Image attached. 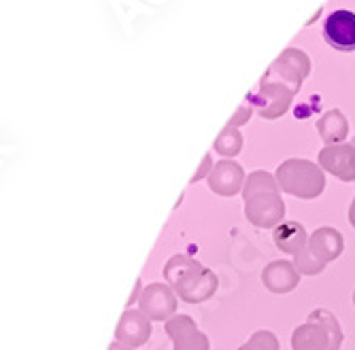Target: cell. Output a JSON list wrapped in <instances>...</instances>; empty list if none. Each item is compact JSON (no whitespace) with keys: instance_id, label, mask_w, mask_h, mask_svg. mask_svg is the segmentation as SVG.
I'll list each match as a JSON object with an SVG mask.
<instances>
[{"instance_id":"ffe728a7","label":"cell","mask_w":355,"mask_h":350,"mask_svg":"<svg viewBox=\"0 0 355 350\" xmlns=\"http://www.w3.org/2000/svg\"><path fill=\"white\" fill-rule=\"evenodd\" d=\"M139 291H141V280H137V289H135V293H132V297H130V302H128V306H130L135 300H137V295H139Z\"/></svg>"},{"instance_id":"ba28073f","label":"cell","mask_w":355,"mask_h":350,"mask_svg":"<svg viewBox=\"0 0 355 350\" xmlns=\"http://www.w3.org/2000/svg\"><path fill=\"white\" fill-rule=\"evenodd\" d=\"M319 166L343 183L355 181V149L351 145H328L319 153Z\"/></svg>"},{"instance_id":"7a4b0ae2","label":"cell","mask_w":355,"mask_h":350,"mask_svg":"<svg viewBox=\"0 0 355 350\" xmlns=\"http://www.w3.org/2000/svg\"><path fill=\"white\" fill-rule=\"evenodd\" d=\"M164 278L173 286L177 297L185 304H202L211 300L219 286L215 272L187 255H175L166 261Z\"/></svg>"},{"instance_id":"7c38bea8","label":"cell","mask_w":355,"mask_h":350,"mask_svg":"<svg viewBox=\"0 0 355 350\" xmlns=\"http://www.w3.org/2000/svg\"><path fill=\"white\" fill-rule=\"evenodd\" d=\"M262 282L270 293L285 295V293H292L300 284V272L296 270L294 261L279 259V261H272L264 268Z\"/></svg>"},{"instance_id":"4fadbf2b","label":"cell","mask_w":355,"mask_h":350,"mask_svg":"<svg viewBox=\"0 0 355 350\" xmlns=\"http://www.w3.org/2000/svg\"><path fill=\"white\" fill-rule=\"evenodd\" d=\"M272 240H275L279 250L292 255V257H298V255L309 244V234H306L302 223H298V221H283L279 228H275Z\"/></svg>"},{"instance_id":"7402d4cb","label":"cell","mask_w":355,"mask_h":350,"mask_svg":"<svg viewBox=\"0 0 355 350\" xmlns=\"http://www.w3.org/2000/svg\"><path fill=\"white\" fill-rule=\"evenodd\" d=\"M353 304H355V291H353Z\"/></svg>"},{"instance_id":"5bb4252c","label":"cell","mask_w":355,"mask_h":350,"mask_svg":"<svg viewBox=\"0 0 355 350\" xmlns=\"http://www.w3.org/2000/svg\"><path fill=\"white\" fill-rule=\"evenodd\" d=\"M347 132H349V125H347L345 117L338 111L328 113L324 119L319 121V134L328 145L343 142L347 138Z\"/></svg>"},{"instance_id":"3957f363","label":"cell","mask_w":355,"mask_h":350,"mask_svg":"<svg viewBox=\"0 0 355 350\" xmlns=\"http://www.w3.org/2000/svg\"><path fill=\"white\" fill-rule=\"evenodd\" d=\"M343 329L338 318L319 308L306 316V323L298 325L292 333V350H340Z\"/></svg>"},{"instance_id":"5b68a950","label":"cell","mask_w":355,"mask_h":350,"mask_svg":"<svg viewBox=\"0 0 355 350\" xmlns=\"http://www.w3.org/2000/svg\"><path fill=\"white\" fill-rule=\"evenodd\" d=\"M345 250V240L334 228H319L309 238L306 248L294 257V266L300 274L315 276L326 270V266L338 259Z\"/></svg>"},{"instance_id":"277c9868","label":"cell","mask_w":355,"mask_h":350,"mask_svg":"<svg viewBox=\"0 0 355 350\" xmlns=\"http://www.w3.org/2000/svg\"><path fill=\"white\" fill-rule=\"evenodd\" d=\"M275 178L283 194L298 200H315L326 189L324 168L315 166L309 159H287L277 168Z\"/></svg>"},{"instance_id":"30bf717a","label":"cell","mask_w":355,"mask_h":350,"mask_svg":"<svg viewBox=\"0 0 355 350\" xmlns=\"http://www.w3.org/2000/svg\"><path fill=\"white\" fill-rule=\"evenodd\" d=\"M324 37L338 51H355V13L334 11L324 24Z\"/></svg>"},{"instance_id":"e0dca14e","label":"cell","mask_w":355,"mask_h":350,"mask_svg":"<svg viewBox=\"0 0 355 350\" xmlns=\"http://www.w3.org/2000/svg\"><path fill=\"white\" fill-rule=\"evenodd\" d=\"M209 159H211V157L207 155V157H205V166H202V170H200L198 174H193V178H191V183H196V181H200V178L205 176V170H207V166H209Z\"/></svg>"},{"instance_id":"8fae6325","label":"cell","mask_w":355,"mask_h":350,"mask_svg":"<svg viewBox=\"0 0 355 350\" xmlns=\"http://www.w3.org/2000/svg\"><path fill=\"white\" fill-rule=\"evenodd\" d=\"M115 338L130 348L147 344L151 338V318L141 310H125L117 323Z\"/></svg>"},{"instance_id":"9a60e30c","label":"cell","mask_w":355,"mask_h":350,"mask_svg":"<svg viewBox=\"0 0 355 350\" xmlns=\"http://www.w3.org/2000/svg\"><path fill=\"white\" fill-rule=\"evenodd\" d=\"M241 147H243V138L239 132L230 130V127H225L221 132V136L215 140V151L223 157H234L241 153Z\"/></svg>"},{"instance_id":"8992f818","label":"cell","mask_w":355,"mask_h":350,"mask_svg":"<svg viewBox=\"0 0 355 350\" xmlns=\"http://www.w3.org/2000/svg\"><path fill=\"white\" fill-rule=\"evenodd\" d=\"M139 308L151 321H171L177 312V293L168 284L151 282L139 295Z\"/></svg>"},{"instance_id":"d6986e66","label":"cell","mask_w":355,"mask_h":350,"mask_svg":"<svg viewBox=\"0 0 355 350\" xmlns=\"http://www.w3.org/2000/svg\"><path fill=\"white\" fill-rule=\"evenodd\" d=\"M109 350H132L130 346H125V344H121V342H113L111 346H109Z\"/></svg>"},{"instance_id":"9c48e42d","label":"cell","mask_w":355,"mask_h":350,"mask_svg":"<svg viewBox=\"0 0 355 350\" xmlns=\"http://www.w3.org/2000/svg\"><path fill=\"white\" fill-rule=\"evenodd\" d=\"M245 172L243 168L236 164V162H228V159H223V162L215 164L207 176V185L213 194L221 196V198H232L236 196L239 191L245 187Z\"/></svg>"},{"instance_id":"6da1fadb","label":"cell","mask_w":355,"mask_h":350,"mask_svg":"<svg viewBox=\"0 0 355 350\" xmlns=\"http://www.w3.org/2000/svg\"><path fill=\"white\" fill-rule=\"evenodd\" d=\"M243 200L245 217L251 225L260 230H275L283 223L285 202L281 200L277 178L270 172H251L243 187Z\"/></svg>"},{"instance_id":"ac0fdd59","label":"cell","mask_w":355,"mask_h":350,"mask_svg":"<svg viewBox=\"0 0 355 350\" xmlns=\"http://www.w3.org/2000/svg\"><path fill=\"white\" fill-rule=\"evenodd\" d=\"M349 223H351V228L355 230V198H353V202L349 206Z\"/></svg>"},{"instance_id":"2e32d148","label":"cell","mask_w":355,"mask_h":350,"mask_svg":"<svg viewBox=\"0 0 355 350\" xmlns=\"http://www.w3.org/2000/svg\"><path fill=\"white\" fill-rule=\"evenodd\" d=\"M239 350H281V344L272 331L260 329V331H255Z\"/></svg>"},{"instance_id":"52a82bcc","label":"cell","mask_w":355,"mask_h":350,"mask_svg":"<svg viewBox=\"0 0 355 350\" xmlns=\"http://www.w3.org/2000/svg\"><path fill=\"white\" fill-rule=\"evenodd\" d=\"M164 327L175 350H211L209 338L198 329L196 321L189 314H175Z\"/></svg>"},{"instance_id":"44dd1931","label":"cell","mask_w":355,"mask_h":350,"mask_svg":"<svg viewBox=\"0 0 355 350\" xmlns=\"http://www.w3.org/2000/svg\"><path fill=\"white\" fill-rule=\"evenodd\" d=\"M351 147H353V149H355V138H353V142H351Z\"/></svg>"}]
</instances>
